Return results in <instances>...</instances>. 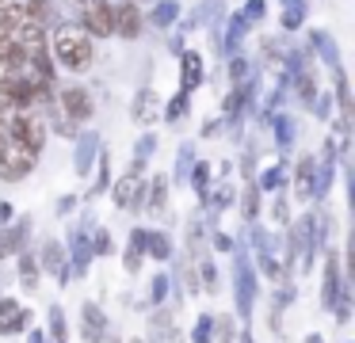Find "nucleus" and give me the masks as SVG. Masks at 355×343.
Wrapping results in <instances>:
<instances>
[{
  "instance_id": "3",
  "label": "nucleus",
  "mask_w": 355,
  "mask_h": 343,
  "mask_svg": "<svg viewBox=\"0 0 355 343\" xmlns=\"http://www.w3.org/2000/svg\"><path fill=\"white\" fill-rule=\"evenodd\" d=\"M8 134L16 137V141L31 145V149H42V145H46V118L24 107V111H19L16 118L8 122Z\"/></svg>"
},
{
  "instance_id": "10",
  "label": "nucleus",
  "mask_w": 355,
  "mask_h": 343,
  "mask_svg": "<svg viewBox=\"0 0 355 343\" xmlns=\"http://www.w3.org/2000/svg\"><path fill=\"white\" fill-rule=\"evenodd\" d=\"M199 76H202L199 53H184V91H191L195 84H199Z\"/></svg>"
},
{
  "instance_id": "8",
  "label": "nucleus",
  "mask_w": 355,
  "mask_h": 343,
  "mask_svg": "<svg viewBox=\"0 0 355 343\" xmlns=\"http://www.w3.org/2000/svg\"><path fill=\"white\" fill-rule=\"evenodd\" d=\"M24 309H19V301H0V332L8 335V332H19V324H24Z\"/></svg>"
},
{
  "instance_id": "7",
  "label": "nucleus",
  "mask_w": 355,
  "mask_h": 343,
  "mask_svg": "<svg viewBox=\"0 0 355 343\" xmlns=\"http://www.w3.org/2000/svg\"><path fill=\"white\" fill-rule=\"evenodd\" d=\"M138 198H141V179H138V175H123L119 187H115V202L123 206V210H134Z\"/></svg>"
},
{
  "instance_id": "17",
  "label": "nucleus",
  "mask_w": 355,
  "mask_h": 343,
  "mask_svg": "<svg viewBox=\"0 0 355 343\" xmlns=\"http://www.w3.org/2000/svg\"><path fill=\"white\" fill-rule=\"evenodd\" d=\"M77 4H85V0H77Z\"/></svg>"
},
{
  "instance_id": "5",
  "label": "nucleus",
  "mask_w": 355,
  "mask_h": 343,
  "mask_svg": "<svg viewBox=\"0 0 355 343\" xmlns=\"http://www.w3.org/2000/svg\"><path fill=\"white\" fill-rule=\"evenodd\" d=\"M62 114H69L73 122H88V118H92V96H88L80 84L65 88L62 91Z\"/></svg>"
},
{
  "instance_id": "6",
  "label": "nucleus",
  "mask_w": 355,
  "mask_h": 343,
  "mask_svg": "<svg viewBox=\"0 0 355 343\" xmlns=\"http://www.w3.org/2000/svg\"><path fill=\"white\" fill-rule=\"evenodd\" d=\"M115 30L123 38H138V30H141V12L134 4H123L115 12Z\"/></svg>"
},
{
  "instance_id": "16",
  "label": "nucleus",
  "mask_w": 355,
  "mask_h": 343,
  "mask_svg": "<svg viewBox=\"0 0 355 343\" xmlns=\"http://www.w3.org/2000/svg\"><path fill=\"white\" fill-rule=\"evenodd\" d=\"M12 4V0H0V15H4V8H8Z\"/></svg>"
},
{
  "instance_id": "13",
  "label": "nucleus",
  "mask_w": 355,
  "mask_h": 343,
  "mask_svg": "<svg viewBox=\"0 0 355 343\" xmlns=\"http://www.w3.org/2000/svg\"><path fill=\"white\" fill-rule=\"evenodd\" d=\"M19 271H24V286H35V279H39V274H35V259H24Z\"/></svg>"
},
{
  "instance_id": "4",
  "label": "nucleus",
  "mask_w": 355,
  "mask_h": 343,
  "mask_svg": "<svg viewBox=\"0 0 355 343\" xmlns=\"http://www.w3.org/2000/svg\"><path fill=\"white\" fill-rule=\"evenodd\" d=\"M85 30L88 38H111L115 35V8L107 0H85Z\"/></svg>"
},
{
  "instance_id": "14",
  "label": "nucleus",
  "mask_w": 355,
  "mask_h": 343,
  "mask_svg": "<svg viewBox=\"0 0 355 343\" xmlns=\"http://www.w3.org/2000/svg\"><path fill=\"white\" fill-rule=\"evenodd\" d=\"M164 187H168V183H164V175H161L157 187H153V210H164Z\"/></svg>"
},
{
  "instance_id": "1",
  "label": "nucleus",
  "mask_w": 355,
  "mask_h": 343,
  "mask_svg": "<svg viewBox=\"0 0 355 343\" xmlns=\"http://www.w3.org/2000/svg\"><path fill=\"white\" fill-rule=\"evenodd\" d=\"M54 53L62 58L65 69L80 73V69L92 65V38H88L77 23H65V27H58V35H54Z\"/></svg>"
},
{
  "instance_id": "11",
  "label": "nucleus",
  "mask_w": 355,
  "mask_h": 343,
  "mask_svg": "<svg viewBox=\"0 0 355 343\" xmlns=\"http://www.w3.org/2000/svg\"><path fill=\"white\" fill-rule=\"evenodd\" d=\"M153 111H157V96H153V91H146V96L138 99V118H141V122H153V118H157Z\"/></svg>"
},
{
  "instance_id": "2",
  "label": "nucleus",
  "mask_w": 355,
  "mask_h": 343,
  "mask_svg": "<svg viewBox=\"0 0 355 343\" xmlns=\"http://www.w3.org/2000/svg\"><path fill=\"white\" fill-rule=\"evenodd\" d=\"M39 149L16 141V137H0V179L4 183H19L24 175H31Z\"/></svg>"
},
{
  "instance_id": "12",
  "label": "nucleus",
  "mask_w": 355,
  "mask_h": 343,
  "mask_svg": "<svg viewBox=\"0 0 355 343\" xmlns=\"http://www.w3.org/2000/svg\"><path fill=\"white\" fill-rule=\"evenodd\" d=\"M16 244H24V233H8V236H4V240H0V256H8Z\"/></svg>"
},
{
  "instance_id": "15",
  "label": "nucleus",
  "mask_w": 355,
  "mask_h": 343,
  "mask_svg": "<svg viewBox=\"0 0 355 343\" xmlns=\"http://www.w3.org/2000/svg\"><path fill=\"white\" fill-rule=\"evenodd\" d=\"M8 213H12V206H8V202H0V225L8 221Z\"/></svg>"
},
{
  "instance_id": "9",
  "label": "nucleus",
  "mask_w": 355,
  "mask_h": 343,
  "mask_svg": "<svg viewBox=\"0 0 355 343\" xmlns=\"http://www.w3.org/2000/svg\"><path fill=\"white\" fill-rule=\"evenodd\" d=\"M0 61H4V65H19L16 35H12V23H4V19H0Z\"/></svg>"
}]
</instances>
